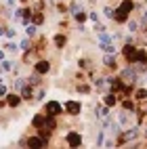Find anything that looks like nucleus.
<instances>
[{"mask_svg":"<svg viewBox=\"0 0 147 149\" xmlns=\"http://www.w3.org/2000/svg\"><path fill=\"white\" fill-rule=\"evenodd\" d=\"M130 11H133V2L130 0H124L122 2V6L118 8V11H114V19L116 21H120V23H124V21H128V15H130Z\"/></svg>","mask_w":147,"mask_h":149,"instance_id":"obj_1","label":"nucleus"},{"mask_svg":"<svg viewBox=\"0 0 147 149\" xmlns=\"http://www.w3.org/2000/svg\"><path fill=\"white\" fill-rule=\"evenodd\" d=\"M120 80H122L124 84H133V82L137 80V72H135L133 67H130V69H124V72H122V78H120Z\"/></svg>","mask_w":147,"mask_h":149,"instance_id":"obj_2","label":"nucleus"},{"mask_svg":"<svg viewBox=\"0 0 147 149\" xmlns=\"http://www.w3.org/2000/svg\"><path fill=\"white\" fill-rule=\"evenodd\" d=\"M67 145H70V147H80L82 145V137L78 132H70V135H67Z\"/></svg>","mask_w":147,"mask_h":149,"instance_id":"obj_3","label":"nucleus"},{"mask_svg":"<svg viewBox=\"0 0 147 149\" xmlns=\"http://www.w3.org/2000/svg\"><path fill=\"white\" fill-rule=\"evenodd\" d=\"M124 57L130 61V63H135V57H137V48L133 46V44H128L126 42V46H124Z\"/></svg>","mask_w":147,"mask_h":149,"instance_id":"obj_4","label":"nucleus"},{"mask_svg":"<svg viewBox=\"0 0 147 149\" xmlns=\"http://www.w3.org/2000/svg\"><path fill=\"white\" fill-rule=\"evenodd\" d=\"M46 111H48V116H59L61 113V105L57 101H50V103H46Z\"/></svg>","mask_w":147,"mask_h":149,"instance_id":"obj_5","label":"nucleus"},{"mask_svg":"<svg viewBox=\"0 0 147 149\" xmlns=\"http://www.w3.org/2000/svg\"><path fill=\"white\" fill-rule=\"evenodd\" d=\"M103 65H105V67H111V69H114V67H116V57L111 55V52H107V55L103 57Z\"/></svg>","mask_w":147,"mask_h":149,"instance_id":"obj_6","label":"nucleus"},{"mask_svg":"<svg viewBox=\"0 0 147 149\" xmlns=\"http://www.w3.org/2000/svg\"><path fill=\"white\" fill-rule=\"evenodd\" d=\"M65 109L72 113V116H76V113H80V103H76V101H70L65 105Z\"/></svg>","mask_w":147,"mask_h":149,"instance_id":"obj_7","label":"nucleus"},{"mask_svg":"<svg viewBox=\"0 0 147 149\" xmlns=\"http://www.w3.org/2000/svg\"><path fill=\"white\" fill-rule=\"evenodd\" d=\"M137 137H139V130L130 128V130H126V132H124V141H135Z\"/></svg>","mask_w":147,"mask_h":149,"instance_id":"obj_8","label":"nucleus"},{"mask_svg":"<svg viewBox=\"0 0 147 149\" xmlns=\"http://www.w3.org/2000/svg\"><path fill=\"white\" fill-rule=\"evenodd\" d=\"M48 69H50L48 61H38V65H36V72H38V74H46Z\"/></svg>","mask_w":147,"mask_h":149,"instance_id":"obj_9","label":"nucleus"},{"mask_svg":"<svg viewBox=\"0 0 147 149\" xmlns=\"http://www.w3.org/2000/svg\"><path fill=\"white\" fill-rule=\"evenodd\" d=\"M120 124H122V126H126L128 124V122H130V113H126V111H122V113H120Z\"/></svg>","mask_w":147,"mask_h":149,"instance_id":"obj_10","label":"nucleus"},{"mask_svg":"<svg viewBox=\"0 0 147 149\" xmlns=\"http://www.w3.org/2000/svg\"><path fill=\"white\" fill-rule=\"evenodd\" d=\"M105 105H116V95H105Z\"/></svg>","mask_w":147,"mask_h":149,"instance_id":"obj_11","label":"nucleus"},{"mask_svg":"<svg viewBox=\"0 0 147 149\" xmlns=\"http://www.w3.org/2000/svg\"><path fill=\"white\" fill-rule=\"evenodd\" d=\"M135 97L139 99V101H143V99H147V90H145V88H139V90H137V95H135Z\"/></svg>","mask_w":147,"mask_h":149,"instance_id":"obj_12","label":"nucleus"},{"mask_svg":"<svg viewBox=\"0 0 147 149\" xmlns=\"http://www.w3.org/2000/svg\"><path fill=\"white\" fill-rule=\"evenodd\" d=\"M114 11H116V8H109V6H105V8H103V13H105V17H107V19H114Z\"/></svg>","mask_w":147,"mask_h":149,"instance_id":"obj_13","label":"nucleus"},{"mask_svg":"<svg viewBox=\"0 0 147 149\" xmlns=\"http://www.w3.org/2000/svg\"><path fill=\"white\" fill-rule=\"evenodd\" d=\"M128 23V32H137V30H139V23H137V21H126Z\"/></svg>","mask_w":147,"mask_h":149,"instance_id":"obj_14","label":"nucleus"},{"mask_svg":"<svg viewBox=\"0 0 147 149\" xmlns=\"http://www.w3.org/2000/svg\"><path fill=\"white\" fill-rule=\"evenodd\" d=\"M44 124H46L48 128H55V126H57V124H55V120H50V118H48V120H44Z\"/></svg>","mask_w":147,"mask_h":149,"instance_id":"obj_15","label":"nucleus"},{"mask_svg":"<svg viewBox=\"0 0 147 149\" xmlns=\"http://www.w3.org/2000/svg\"><path fill=\"white\" fill-rule=\"evenodd\" d=\"M8 103H11V105H17V103H19V99H17L15 95H11V97H8Z\"/></svg>","mask_w":147,"mask_h":149,"instance_id":"obj_16","label":"nucleus"},{"mask_svg":"<svg viewBox=\"0 0 147 149\" xmlns=\"http://www.w3.org/2000/svg\"><path fill=\"white\" fill-rule=\"evenodd\" d=\"M55 42H57L59 46H63V44H65V38H61V36H57V38H55Z\"/></svg>","mask_w":147,"mask_h":149,"instance_id":"obj_17","label":"nucleus"},{"mask_svg":"<svg viewBox=\"0 0 147 149\" xmlns=\"http://www.w3.org/2000/svg\"><path fill=\"white\" fill-rule=\"evenodd\" d=\"M25 32H28V34H30V36H32V34H36V28H34V25H30V28H28V30H25Z\"/></svg>","mask_w":147,"mask_h":149,"instance_id":"obj_18","label":"nucleus"},{"mask_svg":"<svg viewBox=\"0 0 147 149\" xmlns=\"http://www.w3.org/2000/svg\"><path fill=\"white\" fill-rule=\"evenodd\" d=\"M21 48L28 50V48H30V42H28V40H23V42H21Z\"/></svg>","mask_w":147,"mask_h":149,"instance_id":"obj_19","label":"nucleus"},{"mask_svg":"<svg viewBox=\"0 0 147 149\" xmlns=\"http://www.w3.org/2000/svg\"><path fill=\"white\" fill-rule=\"evenodd\" d=\"M88 17H90V19H92V21H99V15H97V13H90Z\"/></svg>","mask_w":147,"mask_h":149,"instance_id":"obj_20","label":"nucleus"},{"mask_svg":"<svg viewBox=\"0 0 147 149\" xmlns=\"http://www.w3.org/2000/svg\"><path fill=\"white\" fill-rule=\"evenodd\" d=\"M141 19H143V23H145V25H147V11H145V13H143V17H141Z\"/></svg>","mask_w":147,"mask_h":149,"instance_id":"obj_21","label":"nucleus"},{"mask_svg":"<svg viewBox=\"0 0 147 149\" xmlns=\"http://www.w3.org/2000/svg\"><path fill=\"white\" fill-rule=\"evenodd\" d=\"M6 2H8V4H13V2H15V0H6Z\"/></svg>","mask_w":147,"mask_h":149,"instance_id":"obj_22","label":"nucleus"}]
</instances>
